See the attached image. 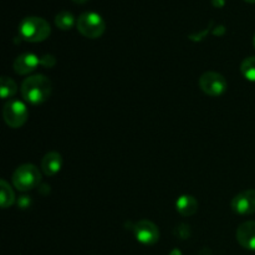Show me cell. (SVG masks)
<instances>
[{
  "instance_id": "5",
  "label": "cell",
  "mask_w": 255,
  "mask_h": 255,
  "mask_svg": "<svg viewBox=\"0 0 255 255\" xmlns=\"http://www.w3.org/2000/svg\"><path fill=\"white\" fill-rule=\"evenodd\" d=\"M2 116L6 125L11 128H19L24 126L29 117V111L25 104L19 100H11L4 105Z\"/></svg>"
},
{
  "instance_id": "8",
  "label": "cell",
  "mask_w": 255,
  "mask_h": 255,
  "mask_svg": "<svg viewBox=\"0 0 255 255\" xmlns=\"http://www.w3.org/2000/svg\"><path fill=\"white\" fill-rule=\"evenodd\" d=\"M232 209L241 216L255 213V189H247L237 194L232 201Z\"/></svg>"
},
{
  "instance_id": "19",
  "label": "cell",
  "mask_w": 255,
  "mask_h": 255,
  "mask_svg": "<svg viewBox=\"0 0 255 255\" xmlns=\"http://www.w3.org/2000/svg\"><path fill=\"white\" fill-rule=\"evenodd\" d=\"M169 255H182V252L179 249H173V251L169 253Z\"/></svg>"
},
{
  "instance_id": "15",
  "label": "cell",
  "mask_w": 255,
  "mask_h": 255,
  "mask_svg": "<svg viewBox=\"0 0 255 255\" xmlns=\"http://www.w3.org/2000/svg\"><path fill=\"white\" fill-rule=\"evenodd\" d=\"M55 24L61 30H70L75 25V17L70 11H61L55 16Z\"/></svg>"
},
{
  "instance_id": "12",
  "label": "cell",
  "mask_w": 255,
  "mask_h": 255,
  "mask_svg": "<svg viewBox=\"0 0 255 255\" xmlns=\"http://www.w3.org/2000/svg\"><path fill=\"white\" fill-rule=\"evenodd\" d=\"M176 209L181 216L191 217L198 211V202L193 196L183 194V196L178 197V199H177Z\"/></svg>"
},
{
  "instance_id": "13",
  "label": "cell",
  "mask_w": 255,
  "mask_h": 255,
  "mask_svg": "<svg viewBox=\"0 0 255 255\" xmlns=\"http://www.w3.org/2000/svg\"><path fill=\"white\" fill-rule=\"evenodd\" d=\"M15 202V194L12 192L11 187L9 186L6 181L1 179L0 181V204L2 208H7V207L12 206Z\"/></svg>"
},
{
  "instance_id": "20",
  "label": "cell",
  "mask_w": 255,
  "mask_h": 255,
  "mask_svg": "<svg viewBox=\"0 0 255 255\" xmlns=\"http://www.w3.org/2000/svg\"><path fill=\"white\" fill-rule=\"evenodd\" d=\"M72 1H74L75 4L82 5V4H85V2H87V1H89V0H72Z\"/></svg>"
},
{
  "instance_id": "18",
  "label": "cell",
  "mask_w": 255,
  "mask_h": 255,
  "mask_svg": "<svg viewBox=\"0 0 255 255\" xmlns=\"http://www.w3.org/2000/svg\"><path fill=\"white\" fill-rule=\"evenodd\" d=\"M212 4L214 7H223L226 4V0H212Z\"/></svg>"
},
{
  "instance_id": "17",
  "label": "cell",
  "mask_w": 255,
  "mask_h": 255,
  "mask_svg": "<svg viewBox=\"0 0 255 255\" xmlns=\"http://www.w3.org/2000/svg\"><path fill=\"white\" fill-rule=\"evenodd\" d=\"M40 62H41V65H44V66L51 67L52 65H55V59H54V56L45 55V56L40 57Z\"/></svg>"
},
{
  "instance_id": "2",
  "label": "cell",
  "mask_w": 255,
  "mask_h": 255,
  "mask_svg": "<svg viewBox=\"0 0 255 255\" xmlns=\"http://www.w3.org/2000/svg\"><path fill=\"white\" fill-rule=\"evenodd\" d=\"M19 34L24 40L30 42H40L46 40L51 34L50 24L39 16H27L19 25Z\"/></svg>"
},
{
  "instance_id": "4",
  "label": "cell",
  "mask_w": 255,
  "mask_h": 255,
  "mask_svg": "<svg viewBox=\"0 0 255 255\" xmlns=\"http://www.w3.org/2000/svg\"><path fill=\"white\" fill-rule=\"evenodd\" d=\"M76 27L82 36L87 39H97L104 35L106 24L101 15L94 11H86L77 17Z\"/></svg>"
},
{
  "instance_id": "7",
  "label": "cell",
  "mask_w": 255,
  "mask_h": 255,
  "mask_svg": "<svg viewBox=\"0 0 255 255\" xmlns=\"http://www.w3.org/2000/svg\"><path fill=\"white\" fill-rule=\"evenodd\" d=\"M133 233L137 242L143 246H153L159 239V231L157 226L147 219H142L134 224Z\"/></svg>"
},
{
  "instance_id": "21",
  "label": "cell",
  "mask_w": 255,
  "mask_h": 255,
  "mask_svg": "<svg viewBox=\"0 0 255 255\" xmlns=\"http://www.w3.org/2000/svg\"><path fill=\"white\" fill-rule=\"evenodd\" d=\"M244 1L249 2V4H254V2H255V0H244Z\"/></svg>"
},
{
  "instance_id": "16",
  "label": "cell",
  "mask_w": 255,
  "mask_h": 255,
  "mask_svg": "<svg viewBox=\"0 0 255 255\" xmlns=\"http://www.w3.org/2000/svg\"><path fill=\"white\" fill-rule=\"evenodd\" d=\"M241 71L248 81L255 82V56L247 57L241 65Z\"/></svg>"
},
{
  "instance_id": "14",
  "label": "cell",
  "mask_w": 255,
  "mask_h": 255,
  "mask_svg": "<svg viewBox=\"0 0 255 255\" xmlns=\"http://www.w3.org/2000/svg\"><path fill=\"white\" fill-rule=\"evenodd\" d=\"M17 91V85L15 84L14 80H11L10 77L2 76L0 80V95H1V99L6 100L9 97H12Z\"/></svg>"
},
{
  "instance_id": "22",
  "label": "cell",
  "mask_w": 255,
  "mask_h": 255,
  "mask_svg": "<svg viewBox=\"0 0 255 255\" xmlns=\"http://www.w3.org/2000/svg\"><path fill=\"white\" fill-rule=\"evenodd\" d=\"M253 44H254V47H255V35H254V39H253Z\"/></svg>"
},
{
  "instance_id": "10",
  "label": "cell",
  "mask_w": 255,
  "mask_h": 255,
  "mask_svg": "<svg viewBox=\"0 0 255 255\" xmlns=\"http://www.w3.org/2000/svg\"><path fill=\"white\" fill-rule=\"evenodd\" d=\"M39 65H41L40 57H37L35 54L26 52V54L20 55L15 59L12 67L17 75H27L34 71Z\"/></svg>"
},
{
  "instance_id": "3",
  "label": "cell",
  "mask_w": 255,
  "mask_h": 255,
  "mask_svg": "<svg viewBox=\"0 0 255 255\" xmlns=\"http://www.w3.org/2000/svg\"><path fill=\"white\" fill-rule=\"evenodd\" d=\"M11 181L15 188L21 192H27L39 186L41 182V174L39 168L34 164H22L15 169Z\"/></svg>"
},
{
  "instance_id": "1",
  "label": "cell",
  "mask_w": 255,
  "mask_h": 255,
  "mask_svg": "<svg viewBox=\"0 0 255 255\" xmlns=\"http://www.w3.org/2000/svg\"><path fill=\"white\" fill-rule=\"evenodd\" d=\"M22 99L31 105L47 101L52 91V84L45 75H34L25 79L21 84Z\"/></svg>"
},
{
  "instance_id": "9",
  "label": "cell",
  "mask_w": 255,
  "mask_h": 255,
  "mask_svg": "<svg viewBox=\"0 0 255 255\" xmlns=\"http://www.w3.org/2000/svg\"><path fill=\"white\" fill-rule=\"evenodd\" d=\"M237 241L243 248L255 251V222H244L237 229Z\"/></svg>"
},
{
  "instance_id": "6",
  "label": "cell",
  "mask_w": 255,
  "mask_h": 255,
  "mask_svg": "<svg viewBox=\"0 0 255 255\" xmlns=\"http://www.w3.org/2000/svg\"><path fill=\"white\" fill-rule=\"evenodd\" d=\"M199 87L208 96L217 97L227 91L228 82L223 75L218 74V72L207 71L199 77Z\"/></svg>"
},
{
  "instance_id": "11",
  "label": "cell",
  "mask_w": 255,
  "mask_h": 255,
  "mask_svg": "<svg viewBox=\"0 0 255 255\" xmlns=\"http://www.w3.org/2000/svg\"><path fill=\"white\" fill-rule=\"evenodd\" d=\"M62 167V157L57 152H49L44 156L41 161V171L47 177L55 176L59 173Z\"/></svg>"
}]
</instances>
